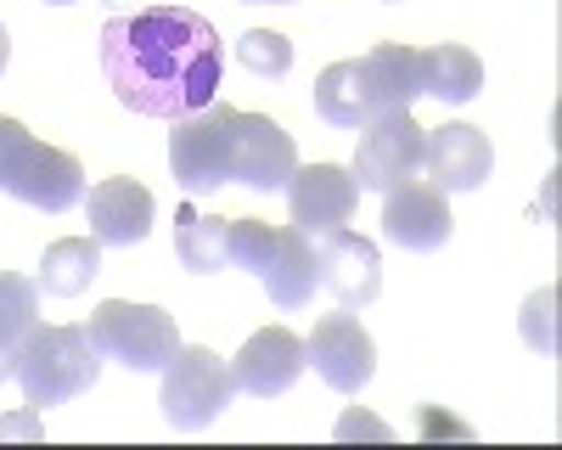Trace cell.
Returning a JSON list of instances; mask_svg holds the SVG:
<instances>
[{"label":"cell","instance_id":"cell-5","mask_svg":"<svg viewBox=\"0 0 562 450\" xmlns=\"http://www.w3.org/2000/svg\"><path fill=\"white\" fill-rule=\"evenodd\" d=\"M231 119H237V108H203V113L175 119L169 169L186 198H209L231 187Z\"/></svg>","mask_w":562,"mask_h":450},{"label":"cell","instance_id":"cell-11","mask_svg":"<svg viewBox=\"0 0 562 450\" xmlns=\"http://www.w3.org/2000/svg\"><path fill=\"white\" fill-rule=\"evenodd\" d=\"M450 203L439 187H422V180H405V187L383 192V237L405 254H434L450 243Z\"/></svg>","mask_w":562,"mask_h":450},{"label":"cell","instance_id":"cell-28","mask_svg":"<svg viewBox=\"0 0 562 450\" xmlns=\"http://www.w3.org/2000/svg\"><path fill=\"white\" fill-rule=\"evenodd\" d=\"M0 439H40V423H34V405H29L23 417H7V423H0Z\"/></svg>","mask_w":562,"mask_h":450},{"label":"cell","instance_id":"cell-4","mask_svg":"<svg viewBox=\"0 0 562 450\" xmlns=\"http://www.w3.org/2000/svg\"><path fill=\"white\" fill-rule=\"evenodd\" d=\"M237 400V372L203 344H180L164 367V417L175 428H209L225 405Z\"/></svg>","mask_w":562,"mask_h":450},{"label":"cell","instance_id":"cell-1","mask_svg":"<svg viewBox=\"0 0 562 450\" xmlns=\"http://www.w3.org/2000/svg\"><path fill=\"white\" fill-rule=\"evenodd\" d=\"M220 68V34L192 7H147L102 29V74L113 97L140 119H186L214 108Z\"/></svg>","mask_w":562,"mask_h":450},{"label":"cell","instance_id":"cell-21","mask_svg":"<svg viewBox=\"0 0 562 450\" xmlns=\"http://www.w3.org/2000/svg\"><path fill=\"white\" fill-rule=\"evenodd\" d=\"M315 113L333 124V130H366L371 113H366V90H360V68L355 63H333L321 79H315Z\"/></svg>","mask_w":562,"mask_h":450},{"label":"cell","instance_id":"cell-25","mask_svg":"<svg viewBox=\"0 0 562 450\" xmlns=\"http://www.w3.org/2000/svg\"><path fill=\"white\" fill-rule=\"evenodd\" d=\"M551 315H557V288H540V293L524 299V344L540 349V355L557 349V322Z\"/></svg>","mask_w":562,"mask_h":450},{"label":"cell","instance_id":"cell-14","mask_svg":"<svg viewBox=\"0 0 562 450\" xmlns=\"http://www.w3.org/2000/svg\"><path fill=\"white\" fill-rule=\"evenodd\" d=\"M237 389L259 394V400H276V394H288L304 372V338L288 333V327H265L254 333L243 349H237Z\"/></svg>","mask_w":562,"mask_h":450},{"label":"cell","instance_id":"cell-6","mask_svg":"<svg viewBox=\"0 0 562 450\" xmlns=\"http://www.w3.org/2000/svg\"><path fill=\"white\" fill-rule=\"evenodd\" d=\"M422 147H428V130L411 119V108L371 119L360 130V147H355V164H349L355 187L360 192H378V198L394 192V187H405V180L422 175Z\"/></svg>","mask_w":562,"mask_h":450},{"label":"cell","instance_id":"cell-30","mask_svg":"<svg viewBox=\"0 0 562 450\" xmlns=\"http://www.w3.org/2000/svg\"><path fill=\"white\" fill-rule=\"evenodd\" d=\"M7 63H12V40H7V29H0V74H7Z\"/></svg>","mask_w":562,"mask_h":450},{"label":"cell","instance_id":"cell-2","mask_svg":"<svg viewBox=\"0 0 562 450\" xmlns=\"http://www.w3.org/2000/svg\"><path fill=\"white\" fill-rule=\"evenodd\" d=\"M23 383V400L34 412L45 405H63V400H79L85 389H97L102 378V349L90 344L85 327H40L18 344V372Z\"/></svg>","mask_w":562,"mask_h":450},{"label":"cell","instance_id":"cell-31","mask_svg":"<svg viewBox=\"0 0 562 450\" xmlns=\"http://www.w3.org/2000/svg\"><path fill=\"white\" fill-rule=\"evenodd\" d=\"M248 7H293V0H248Z\"/></svg>","mask_w":562,"mask_h":450},{"label":"cell","instance_id":"cell-16","mask_svg":"<svg viewBox=\"0 0 562 450\" xmlns=\"http://www.w3.org/2000/svg\"><path fill=\"white\" fill-rule=\"evenodd\" d=\"M355 68H360V90H366V113H371V119L405 113V108L422 97V68H416L411 45L383 40V45H371Z\"/></svg>","mask_w":562,"mask_h":450},{"label":"cell","instance_id":"cell-8","mask_svg":"<svg viewBox=\"0 0 562 450\" xmlns=\"http://www.w3.org/2000/svg\"><path fill=\"white\" fill-rule=\"evenodd\" d=\"M304 367L321 372L326 389L338 394H360L371 383V372H378V344H371V333L355 322V315H321L315 333L304 338Z\"/></svg>","mask_w":562,"mask_h":450},{"label":"cell","instance_id":"cell-13","mask_svg":"<svg viewBox=\"0 0 562 450\" xmlns=\"http://www.w3.org/2000/svg\"><path fill=\"white\" fill-rule=\"evenodd\" d=\"M490 135L479 124H439L428 130V147H422V169L439 192H479L490 180Z\"/></svg>","mask_w":562,"mask_h":450},{"label":"cell","instance_id":"cell-9","mask_svg":"<svg viewBox=\"0 0 562 450\" xmlns=\"http://www.w3.org/2000/svg\"><path fill=\"white\" fill-rule=\"evenodd\" d=\"M355 198H360L355 175L338 169V164H299L293 180H288V214H293V225L310 243H321L326 232L349 225Z\"/></svg>","mask_w":562,"mask_h":450},{"label":"cell","instance_id":"cell-18","mask_svg":"<svg viewBox=\"0 0 562 450\" xmlns=\"http://www.w3.org/2000/svg\"><path fill=\"white\" fill-rule=\"evenodd\" d=\"M416 68H422V97H439L445 108H461L484 90V63L456 40L434 45V52H416Z\"/></svg>","mask_w":562,"mask_h":450},{"label":"cell","instance_id":"cell-7","mask_svg":"<svg viewBox=\"0 0 562 450\" xmlns=\"http://www.w3.org/2000/svg\"><path fill=\"white\" fill-rule=\"evenodd\" d=\"M299 169L293 135L265 113H237L231 119V187L248 192H288V180Z\"/></svg>","mask_w":562,"mask_h":450},{"label":"cell","instance_id":"cell-19","mask_svg":"<svg viewBox=\"0 0 562 450\" xmlns=\"http://www.w3.org/2000/svg\"><path fill=\"white\" fill-rule=\"evenodd\" d=\"M102 277V243L97 237H63L40 254V288L52 299H74Z\"/></svg>","mask_w":562,"mask_h":450},{"label":"cell","instance_id":"cell-12","mask_svg":"<svg viewBox=\"0 0 562 450\" xmlns=\"http://www.w3.org/2000/svg\"><path fill=\"white\" fill-rule=\"evenodd\" d=\"M85 214H90V237H97L102 248H135V243H147L158 203L140 180L113 175V180H102V187H90Z\"/></svg>","mask_w":562,"mask_h":450},{"label":"cell","instance_id":"cell-24","mask_svg":"<svg viewBox=\"0 0 562 450\" xmlns=\"http://www.w3.org/2000/svg\"><path fill=\"white\" fill-rule=\"evenodd\" d=\"M225 259L237 265V270H254V277H265L270 259H276V225H265V220H231Z\"/></svg>","mask_w":562,"mask_h":450},{"label":"cell","instance_id":"cell-23","mask_svg":"<svg viewBox=\"0 0 562 450\" xmlns=\"http://www.w3.org/2000/svg\"><path fill=\"white\" fill-rule=\"evenodd\" d=\"M237 63L259 79H288L293 68V40L288 34H276V29H248L237 40Z\"/></svg>","mask_w":562,"mask_h":450},{"label":"cell","instance_id":"cell-10","mask_svg":"<svg viewBox=\"0 0 562 450\" xmlns=\"http://www.w3.org/2000/svg\"><path fill=\"white\" fill-rule=\"evenodd\" d=\"M315 254H321V288L333 293L344 310L378 304V293H383V254H378L371 237L344 232V225H338V232H326L315 243Z\"/></svg>","mask_w":562,"mask_h":450},{"label":"cell","instance_id":"cell-17","mask_svg":"<svg viewBox=\"0 0 562 450\" xmlns=\"http://www.w3.org/2000/svg\"><path fill=\"white\" fill-rule=\"evenodd\" d=\"M259 282H265L276 310H304L315 299V288H321V254H315V243L299 232V225L276 232V259H270V270Z\"/></svg>","mask_w":562,"mask_h":450},{"label":"cell","instance_id":"cell-3","mask_svg":"<svg viewBox=\"0 0 562 450\" xmlns=\"http://www.w3.org/2000/svg\"><path fill=\"white\" fill-rule=\"evenodd\" d=\"M85 333L102 349V360H119V367H130V372H164L175 360V349H180L175 315L158 310V304H130V299L97 304Z\"/></svg>","mask_w":562,"mask_h":450},{"label":"cell","instance_id":"cell-32","mask_svg":"<svg viewBox=\"0 0 562 450\" xmlns=\"http://www.w3.org/2000/svg\"><path fill=\"white\" fill-rule=\"evenodd\" d=\"M45 7H68V0H45Z\"/></svg>","mask_w":562,"mask_h":450},{"label":"cell","instance_id":"cell-15","mask_svg":"<svg viewBox=\"0 0 562 450\" xmlns=\"http://www.w3.org/2000/svg\"><path fill=\"white\" fill-rule=\"evenodd\" d=\"M7 192H12L18 203H29V209L63 214V209L85 203V169H79L74 153H63V147H40V142H34V153L23 158V169H18V180H12Z\"/></svg>","mask_w":562,"mask_h":450},{"label":"cell","instance_id":"cell-27","mask_svg":"<svg viewBox=\"0 0 562 450\" xmlns=\"http://www.w3.org/2000/svg\"><path fill=\"white\" fill-rule=\"evenodd\" d=\"M355 434H371V439H389V428H383V423H371V417L349 412V417L338 423V439H355Z\"/></svg>","mask_w":562,"mask_h":450},{"label":"cell","instance_id":"cell-20","mask_svg":"<svg viewBox=\"0 0 562 450\" xmlns=\"http://www.w3.org/2000/svg\"><path fill=\"white\" fill-rule=\"evenodd\" d=\"M225 232H231V220L220 214H198V209H180L175 220V254L186 270H198V277H214V270H225Z\"/></svg>","mask_w":562,"mask_h":450},{"label":"cell","instance_id":"cell-22","mask_svg":"<svg viewBox=\"0 0 562 450\" xmlns=\"http://www.w3.org/2000/svg\"><path fill=\"white\" fill-rule=\"evenodd\" d=\"M34 322H40V282L18 277V270H0V349L18 355Z\"/></svg>","mask_w":562,"mask_h":450},{"label":"cell","instance_id":"cell-29","mask_svg":"<svg viewBox=\"0 0 562 450\" xmlns=\"http://www.w3.org/2000/svg\"><path fill=\"white\" fill-rule=\"evenodd\" d=\"M12 372H18V355H7V349H0V383H7Z\"/></svg>","mask_w":562,"mask_h":450},{"label":"cell","instance_id":"cell-26","mask_svg":"<svg viewBox=\"0 0 562 450\" xmlns=\"http://www.w3.org/2000/svg\"><path fill=\"white\" fill-rule=\"evenodd\" d=\"M29 153H34V135H29L18 119H0V192L18 180V169H23Z\"/></svg>","mask_w":562,"mask_h":450}]
</instances>
